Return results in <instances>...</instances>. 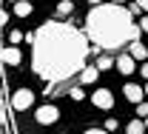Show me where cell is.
Masks as SVG:
<instances>
[{"instance_id":"4316f807","label":"cell","mask_w":148,"mask_h":134,"mask_svg":"<svg viewBox=\"0 0 148 134\" xmlns=\"http://www.w3.org/2000/svg\"><path fill=\"white\" fill-rule=\"evenodd\" d=\"M88 3H94V6H100V0H88Z\"/></svg>"},{"instance_id":"e0dca14e","label":"cell","mask_w":148,"mask_h":134,"mask_svg":"<svg viewBox=\"0 0 148 134\" xmlns=\"http://www.w3.org/2000/svg\"><path fill=\"white\" fill-rule=\"evenodd\" d=\"M137 117H148V103H137Z\"/></svg>"},{"instance_id":"44dd1931","label":"cell","mask_w":148,"mask_h":134,"mask_svg":"<svg viewBox=\"0 0 148 134\" xmlns=\"http://www.w3.org/2000/svg\"><path fill=\"white\" fill-rule=\"evenodd\" d=\"M140 74H143V77H145V80H148V60H145V63H143V66H140Z\"/></svg>"},{"instance_id":"52a82bcc","label":"cell","mask_w":148,"mask_h":134,"mask_svg":"<svg viewBox=\"0 0 148 134\" xmlns=\"http://www.w3.org/2000/svg\"><path fill=\"white\" fill-rule=\"evenodd\" d=\"M123 94H125V100H128V103H134V106H137V103H143V100H145V89H143V86H137V83H125Z\"/></svg>"},{"instance_id":"484cf974","label":"cell","mask_w":148,"mask_h":134,"mask_svg":"<svg viewBox=\"0 0 148 134\" xmlns=\"http://www.w3.org/2000/svg\"><path fill=\"white\" fill-rule=\"evenodd\" d=\"M143 89H145V97H148V80H145V86H143Z\"/></svg>"},{"instance_id":"83f0119b","label":"cell","mask_w":148,"mask_h":134,"mask_svg":"<svg viewBox=\"0 0 148 134\" xmlns=\"http://www.w3.org/2000/svg\"><path fill=\"white\" fill-rule=\"evenodd\" d=\"M111 3H125V0H111Z\"/></svg>"},{"instance_id":"2e32d148","label":"cell","mask_w":148,"mask_h":134,"mask_svg":"<svg viewBox=\"0 0 148 134\" xmlns=\"http://www.w3.org/2000/svg\"><path fill=\"white\" fill-rule=\"evenodd\" d=\"M69 97H71V100H77V103H80V100H83V97H86V91H83V89H80V86H74L71 91H69Z\"/></svg>"},{"instance_id":"f1b7e54d","label":"cell","mask_w":148,"mask_h":134,"mask_svg":"<svg viewBox=\"0 0 148 134\" xmlns=\"http://www.w3.org/2000/svg\"><path fill=\"white\" fill-rule=\"evenodd\" d=\"M145 129H148V117H145Z\"/></svg>"},{"instance_id":"d6986e66","label":"cell","mask_w":148,"mask_h":134,"mask_svg":"<svg viewBox=\"0 0 148 134\" xmlns=\"http://www.w3.org/2000/svg\"><path fill=\"white\" fill-rule=\"evenodd\" d=\"M140 32H145V34H148V14L140 17Z\"/></svg>"},{"instance_id":"5bb4252c","label":"cell","mask_w":148,"mask_h":134,"mask_svg":"<svg viewBox=\"0 0 148 134\" xmlns=\"http://www.w3.org/2000/svg\"><path fill=\"white\" fill-rule=\"evenodd\" d=\"M145 120H131L128 126H125V134H145Z\"/></svg>"},{"instance_id":"277c9868","label":"cell","mask_w":148,"mask_h":134,"mask_svg":"<svg viewBox=\"0 0 148 134\" xmlns=\"http://www.w3.org/2000/svg\"><path fill=\"white\" fill-rule=\"evenodd\" d=\"M57 117H60V109L51 106V103H49V106H40L34 111V120L40 126H51V123H57Z\"/></svg>"},{"instance_id":"7402d4cb","label":"cell","mask_w":148,"mask_h":134,"mask_svg":"<svg viewBox=\"0 0 148 134\" xmlns=\"http://www.w3.org/2000/svg\"><path fill=\"white\" fill-rule=\"evenodd\" d=\"M83 134H111V131H103V129H88V131H83Z\"/></svg>"},{"instance_id":"30bf717a","label":"cell","mask_w":148,"mask_h":134,"mask_svg":"<svg viewBox=\"0 0 148 134\" xmlns=\"http://www.w3.org/2000/svg\"><path fill=\"white\" fill-rule=\"evenodd\" d=\"M97 77H100V69L97 66H86L80 71V86H91V83H97Z\"/></svg>"},{"instance_id":"8992f818","label":"cell","mask_w":148,"mask_h":134,"mask_svg":"<svg viewBox=\"0 0 148 134\" xmlns=\"http://www.w3.org/2000/svg\"><path fill=\"white\" fill-rule=\"evenodd\" d=\"M0 60H3L6 66H20V60H23V54H20V49H17V46L6 43V49L0 52Z\"/></svg>"},{"instance_id":"ac0fdd59","label":"cell","mask_w":148,"mask_h":134,"mask_svg":"<svg viewBox=\"0 0 148 134\" xmlns=\"http://www.w3.org/2000/svg\"><path fill=\"white\" fill-rule=\"evenodd\" d=\"M106 131H117V120H114V117L106 120Z\"/></svg>"},{"instance_id":"ffe728a7","label":"cell","mask_w":148,"mask_h":134,"mask_svg":"<svg viewBox=\"0 0 148 134\" xmlns=\"http://www.w3.org/2000/svg\"><path fill=\"white\" fill-rule=\"evenodd\" d=\"M128 12H131V14H140V12H143V6H140V3L134 0V3H131V6H128Z\"/></svg>"},{"instance_id":"3957f363","label":"cell","mask_w":148,"mask_h":134,"mask_svg":"<svg viewBox=\"0 0 148 134\" xmlns=\"http://www.w3.org/2000/svg\"><path fill=\"white\" fill-rule=\"evenodd\" d=\"M32 103H34V91H32V89H17V91L12 94V109H14V111H26Z\"/></svg>"},{"instance_id":"d4e9b609","label":"cell","mask_w":148,"mask_h":134,"mask_svg":"<svg viewBox=\"0 0 148 134\" xmlns=\"http://www.w3.org/2000/svg\"><path fill=\"white\" fill-rule=\"evenodd\" d=\"M3 123H6V117H3V109H0V129H3Z\"/></svg>"},{"instance_id":"5b68a950","label":"cell","mask_w":148,"mask_h":134,"mask_svg":"<svg viewBox=\"0 0 148 134\" xmlns=\"http://www.w3.org/2000/svg\"><path fill=\"white\" fill-rule=\"evenodd\" d=\"M91 103L97 106V109H103V111L114 109V94H111V89H97V91L91 94Z\"/></svg>"},{"instance_id":"8fae6325","label":"cell","mask_w":148,"mask_h":134,"mask_svg":"<svg viewBox=\"0 0 148 134\" xmlns=\"http://www.w3.org/2000/svg\"><path fill=\"white\" fill-rule=\"evenodd\" d=\"M71 12H74V3H71V0H60V3H57L54 17L57 20H66V17H71Z\"/></svg>"},{"instance_id":"9c48e42d","label":"cell","mask_w":148,"mask_h":134,"mask_svg":"<svg viewBox=\"0 0 148 134\" xmlns=\"http://www.w3.org/2000/svg\"><path fill=\"white\" fill-rule=\"evenodd\" d=\"M128 54L134 60H140V63H145V60H148V49L140 43V40H134V43H128Z\"/></svg>"},{"instance_id":"6da1fadb","label":"cell","mask_w":148,"mask_h":134,"mask_svg":"<svg viewBox=\"0 0 148 134\" xmlns=\"http://www.w3.org/2000/svg\"><path fill=\"white\" fill-rule=\"evenodd\" d=\"M88 54L91 40L86 32L74 29L71 23L46 20L37 29V40L32 46V71L54 89L80 74L86 69Z\"/></svg>"},{"instance_id":"7c38bea8","label":"cell","mask_w":148,"mask_h":134,"mask_svg":"<svg viewBox=\"0 0 148 134\" xmlns=\"http://www.w3.org/2000/svg\"><path fill=\"white\" fill-rule=\"evenodd\" d=\"M32 9H34V6H32V3H29V0H17V3H14V9H12V12H14V14H17V17H29V14H32Z\"/></svg>"},{"instance_id":"ba28073f","label":"cell","mask_w":148,"mask_h":134,"mask_svg":"<svg viewBox=\"0 0 148 134\" xmlns=\"http://www.w3.org/2000/svg\"><path fill=\"white\" fill-rule=\"evenodd\" d=\"M117 71L120 74H134L137 71V60L131 57V54H120L117 57Z\"/></svg>"},{"instance_id":"7a4b0ae2","label":"cell","mask_w":148,"mask_h":134,"mask_svg":"<svg viewBox=\"0 0 148 134\" xmlns=\"http://www.w3.org/2000/svg\"><path fill=\"white\" fill-rule=\"evenodd\" d=\"M86 34L97 49H123L140 40V23L120 3H100L86 17Z\"/></svg>"},{"instance_id":"cb8c5ba5","label":"cell","mask_w":148,"mask_h":134,"mask_svg":"<svg viewBox=\"0 0 148 134\" xmlns=\"http://www.w3.org/2000/svg\"><path fill=\"white\" fill-rule=\"evenodd\" d=\"M137 3L143 6V12H145V14H148V0H137Z\"/></svg>"},{"instance_id":"603a6c76","label":"cell","mask_w":148,"mask_h":134,"mask_svg":"<svg viewBox=\"0 0 148 134\" xmlns=\"http://www.w3.org/2000/svg\"><path fill=\"white\" fill-rule=\"evenodd\" d=\"M6 17H9V14H6V12L0 9V26H6Z\"/></svg>"},{"instance_id":"4fadbf2b","label":"cell","mask_w":148,"mask_h":134,"mask_svg":"<svg viewBox=\"0 0 148 134\" xmlns=\"http://www.w3.org/2000/svg\"><path fill=\"white\" fill-rule=\"evenodd\" d=\"M94 66H97L100 71H108V69H117V60H114V57H108V54H100Z\"/></svg>"},{"instance_id":"9a60e30c","label":"cell","mask_w":148,"mask_h":134,"mask_svg":"<svg viewBox=\"0 0 148 134\" xmlns=\"http://www.w3.org/2000/svg\"><path fill=\"white\" fill-rule=\"evenodd\" d=\"M23 40H26V34L17 32V29H12V32L6 34V43H12V46H17V43H23Z\"/></svg>"}]
</instances>
